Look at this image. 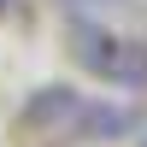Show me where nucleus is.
Returning a JSON list of instances; mask_svg holds the SVG:
<instances>
[{
	"instance_id": "nucleus-1",
	"label": "nucleus",
	"mask_w": 147,
	"mask_h": 147,
	"mask_svg": "<svg viewBox=\"0 0 147 147\" xmlns=\"http://www.w3.org/2000/svg\"><path fill=\"white\" fill-rule=\"evenodd\" d=\"M136 129H141L136 106H124V100H82L71 136H82V141H129Z\"/></svg>"
},
{
	"instance_id": "nucleus-5",
	"label": "nucleus",
	"mask_w": 147,
	"mask_h": 147,
	"mask_svg": "<svg viewBox=\"0 0 147 147\" xmlns=\"http://www.w3.org/2000/svg\"><path fill=\"white\" fill-rule=\"evenodd\" d=\"M59 6H65V18H106V12L129 6V0H59Z\"/></svg>"
},
{
	"instance_id": "nucleus-6",
	"label": "nucleus",
	"mask_w": 147,
	"mask_h": 147,
	"mask_svg": "<svg viewBox=\"0 0 147 147\" xmlns=\"http://www.w3.org/2000/svg\"><path fill=\"white\" fill-rule=\"evenodd\" d=\"M136 147H147V124H141V129H136Z\"/></svg>"
},
{
	"instance_id": "nucleus-2",
	"label": "nucleus",
	"mask_w": 147,
	"mask_h": 147,
	"mask_svg": "<svg viewBox=\"0 0 147 147\" xmlns=\"http://www.w3.org/2000/svg\"><path fill=\"white\" fill-rule=\"evenodd\" d=\"M118 41H124V35H112L100 18H71V59H77L88 77L106 82V71H112V59H118Z\"/></svg>"
},
{
	"instance_id": "nucleus-7",
	"label": "nucleus",
	"mask_w": 147,
	"mask_h": 147,
	"mask_svg": "<svg viewBox=\"0 0 147 147\" xmlns=\"http://www.w3.org/2000/svg\"><path fill=\"white\" fill-rule=\"evenodd\" d=\"M6 6H12V0H0V12H6Z\"/></svg>"
},
{
	"instance_id": "nucleus-4",
	"label": "nucleus",
	"mask_w": 147,
	"mask_h": 147,
	"mask_svg": "<svg viewBox=\"0 0 147 147\" xmlns=\"http://www.w3.org/2000/svg\"><path fill=\"white\" fill-rule=\"evenodd\" d=\"M106 82H118V88H129V94H147V41L124 35V41H118L112 71H106Z\"/></svg>"
},
{
	"instance_id": "nucleus-3",
	"label": "nucleus",
	"mask_w": 147,
	"mask_h": 147,
	"mask_svg": "<svg viewBox=\"0 0 147 147\" xmlns=\"http://www.w3.org/2000/svg\"><path fill=\"white\" fill-rule=\"evenodd\" d=\"M82 112V94L71 88V82H47V88L30 94V106H24V124L30 129H71Z\"/></svg>"
}]
</instances>
